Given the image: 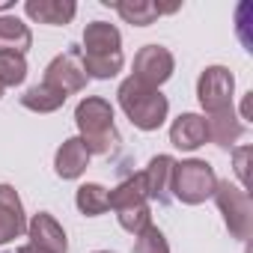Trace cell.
I'll return each mask as SVG.
<instances>
[{
    "label": "cell",
    "mask_w": 253,
    "mask_h": 253,
    "mask_svg": "<svg viewBox=\"0 0 253 253\" xmlns=\"http://www.w3.org/2000/svg\"><path fill=\"white\" fill-rule=\"evenodd\" d=\"M81 63L89 81H110L122 72L125 54H122V33L110 21H92L84 27V48Z\"/></svg>",
    "instance_id": "obj_1"
},
{
    "label": "cell",
    "mask_w": 253,
    "mask_h": 253,
    "mask_svg": "<svg viewBox=\"0 0 253 253\" xmlns=\"http://www.w3.org/2000/svg\"><path fill=\"white\" fill-rule=\"evenodd\" d=\"M78 137L89 155H107L119 143V131L113 122V104L101 95H86L75 107Z\"/></svg>",
    "instance_id": "obj_2"
},
{
    "label": "cell",
    "mask_w": 253,
    "mask_h": 253,
    "mask_svg": "<svg viewBox=\"0 0 253 253\" xmlns=\"http://www.w3.org/2000/svg\"><path fill=\"white\" fill-rule=\"evenodd\" d=\"M116 101L122 107V113L131 119L134 128L140 131H158L167 122L170 113V101L161 89H152L146 84H140L137 78H125L116 89Z\"/></svg>",
    "instance_id": "obj_3"
},
{
    "label": "cell",
    "mask_w": 253,
    "mask_h": 253,
    "mask_svg": "<svg viewBox=\"0 0 253 253\" xmlns=\"http://www.w3.org/2000/svg\"><path fill=\"white\" fill-rule=\"evenodd\" d=\"M107 206L116 211V220L125 232L140 235L146 226H152V209H149L140 173L122 179L113 191H107Z\"/></svg>",
    "instance_id": "obj_4"
},
{
    "label": "cell",
    "mask_w": 253,
    "mask_h": 253,
    "mask_svg": "<svg viewBox=\"0 0 253 253\" xmlns=\"http://www.w3.org/2000/svg\"><path fill=\"white\" fill-rule=\"evenodd\" d=\"M214 188H217V173L209 161H203V158L176 161L173 185H170L173 200H179L185 206H200L209 197H214Z\"/></svg>",
    "instance_id": "obj_5"
},
{
    "label": "cell",
    "mask_w": 253,
    "mask_h": 253,
    "mask_svg": "<svg viewBox=\"0 0 253 253\" xmlns=\"http://www.w3.org/2000/svg\"><path fill=\"white\" fill-rule=\"evenodd\" d=\"M214 203H217V211L223 214V223H226L229 235L235 241H247L250 232H253V203H250V194L244 188L232 185L229 179H217Z\"/></svg>",
    "instance_id": "obj_6"
},
{
    "label": "cell",
    "mask_w": 253,
    "mask_h": 253,
    "mask_svg": "<svg viewBox=\"0 0 253 253\" xmlns=\"http://www.w3.org/2000/svg\"><path fill=\"white\" fill-rule=\"evenodd\" d=\"M232 92H235V78L226 66H206L197 78V101L206 110V116L223 113L232 107Z\"/></svg>",
    "instance_id": "obj_7"
},
{
    "label": "cell",
    "mask_w": 253,
    "mask_h": 253,
    "mask_svg": "<svg viewBox=\"0 0 253 253\" xmlns=\"http://www.w3.org/2000/svg\"><path fill=\"white\" fill-rule=\"evenodd\" d=\"M86 72H84V63H81V48H69V51H63V54H57L48 66H45V81L42 84H48V86H54V89H60L66 98L69 95H75V92H81V89H86Z\"/></svg>",
    "instance_id": "obj_8"
},
{
    "label": "cell",
    "mask_w": 253,
    "mask_h": 253,
    "mask_svg": "<svg viewBox=\"0 0 253 253\" xmlns=\"http://www.w3.org/2000/svg\"><path fill=\"white\" fill-rule=\"evenodd\" d=\"M173 69H176V60H173L170 48H164V45H143L134 54L131 78H137L140 84H146L152 89H161L173 78Z\"/></svg>",
    "instance_id": "obj_9"
},
{
    "label": "cell",
    "mask_w": 253,
    "mask_h": 253,
    "mask_svg": "<svg viewBox=\"0 0 253 253\" xmlns=\"http://www.w3.org/2000/svg\"><path fill=\"white\" fill-rule=\"evenodd\" d=\"M173 167H176V158L173 155H155L146 164V170L140 173V182H143V191H146V200L149 203H158V206L173 203V194H170Z\"/></svg>",
    "instance_id": "obj_10"
},
{
    "label": "cell",
    "mask_w": 253,
    "mask_h": 253,
    "mask_svg": "<svg viewBox=\"0 0 253 253\" xmlns=\"http://www.w3.org/2000/svg\"><path fill=\"white\" fill-rule=\"evenodd\" d=\"M27 238L33 247H39L45 253H69L66 229L57 223V217L51 211H36L27 220Z\"/></svg>",
    "instance_id": "obj_11"
},
{
    "label": "cell",
    "mask_w": 253,
    "mask_h": 253,
    "mask_svg": "<svg viewBox=\"0 0 253 253\" xmlns=\"http://www.w3.org/2000/svg\"><path fill=\"white\" fill-rule=\"evenodd\" d=\"M27 232V217L21 197L12 185L0 182V244H9Z\"/></svg>",
    "instance_id": "obj_12"
},
{
    "label": "cell",
    "mask_w": 253,
    "mask_h": 253,
    "mask_svg": "<svg viewBox=\"0 0 253 253\" xmlns=\"http://www.w3.org/2000/svg\"><path fill=\"white\" fill-rule=\"evenodd\" d=\"M170 143L182 152H197L209 143V125L200 113H179L170 125Z\"/></svg>",
    "instance_id": "obj_13"
},
{
    "label": "cell",
    "mask_w": 253,
    "mask_h": 253,
    "mask_svg": "<svg viewBox=\"0 0 253 253\" xmlns=\"http://www.w3.org/2000/svg\"><path fill=\"white\" fill-rule=\"evenodd\" d=\"M104 6H113L119 12V18L131 27H149L155 24L158 15H170L176 12L179 6H161V3H152V0H101Z\"/></svg>",
    "instance_id": "obj_14"
},
{
    "label": "cell",
    "mask_w": 253,
    "mask_h": 253,
    "mask_svg": "<svg viewBox=\"0 0 253 253\" xmlns=\"http://www.w3.org/2000/svg\"><path fill=\"white\" fill-rule=\"evenodd\" d=\"M89 158L92 155L86 152V146L81 143V137H69V140H63V146L54 155V173L60 179H66V182L81 179L86 173V167H89Z\"/></svg>",
    "instance_id": "obj_15"
},
{
    "label": "cell",
    "mask_w": 253,
    "mask_h": 253,
    "mask_svg": "<svg viewBox=\"0 0 253 253\" xmlns=\"http://www.w3.org/2000/svg\"><path fill=\"white\" fill-rule=\"evenodd\" d=\"M24 12L36 24L60 27V24H72V18L78 15V3L75 0H27Z\"/></svg>",
    "instance_id": "obj_16"
},
{
    "label": "cell",
    "mask_w": 253,
    "mask_h": 253,
    "mask_svg": "<svg viewBox=\"0 0 253 253\" xmlns=\"http://www.w3.org/2000/svg\"><path fill=\"white\" fill-rule=\"evenodd\" d=\"M206 125H209V140L217 143L220 149H232V143L244 134V122L238 119L235 107L214 113V116H206Z\"/></svg>",
    "instance_id": "obj_17"
},
{
    "label": "cell",
    "mask_w": 253,
    "mask_h": 253,
    "mask_svg": "<svg viewBox=\"0 0 253 253\" xmlns=\"http://www.w3.org/2000/svg\"><path fill=\"white\" fill-rule=\"evenodd\" d=\"M30 45H33V33L18 15H0V51L27 54Z\"/></svg>",
    "instance_id": "obj_18"
},
{
    "label": "cell",
    "mask_w": 253,
    "mask_h": 253,
    "mask_svg": "<svg viewBox=\"0 0 253 253\" xmlns=\"http://www.w3.org/2000/svg\"><path fill=\"white\" fill-rule=\"evenodd\" d=\"M21 104L27 110H33V113H54V110H60L66 104V95L60 89L48 86V84H36L21 95Z\"/></svg>",
    "instance_id": "obj_19"
},
{
    "label": "cell",
    "mask_w": 253,
    "mask_h": 253,
    "mask_svg": "<svg viewBox=\"0 0 253 253\" xmlns=\"http://www.w3.org/2000/svg\"><path fill=\"white\" fill-rule=\"evenodd\" d=\"M75 206H78V211L86 214V217L104 214V211L110 209V206H107V188L98 185V182H84V185L78 188V194H75Z\"/></svg>",
    "instance_id": "obj_20"
},
{
    "label": "cell",
    "mask_w": 253,
    "mask_h": 253,
    "mask_svg": "<svg viewBox=\"0 0 253 253\" xmlns=\"http://www.w3.org/2000/svg\"><path fill=\"white\" fill-rule=\"evenodd\" d=\"M27 81V57L15 51H0V86H21Z\"/></svg>",
    "instance_id": "obj_21"
},
{
    "label": "cell",
    "mask_w": 253,
    "mask_h": 253,
    "mask_svg": "<svg viewBox=\"0 0 253 253\" xmlns=\"http://www.w3.org/2000/svg\"><path fill=\"white\" fill-rule=\"evenodd\" d=\"M134 253H170V244L158 226H146L140 235H134Z\"/></svg>",
    "instance_id": "obj_22"
},
{
    "label": "cell",
    "mask_w": 253,
    "mask_h": 253,
    "mask_svg": "<svg viewBox=\"0 0 253 253\" xmlns=\"http://www.w3.org/2000/svg\"><path fill=\"white\" fill-rule=\"evenodd\" d=\"M250 155H253V146L232 149V170L238 176V188H244V191H247V161H250Z\"/></svg>",
    "instance_id": "obj_23"
},
{
    "label": "cell",
    "mask_w": 253,
    "mask_h": 253,
    "mask_svg": "<svg viewBox=\"0 0 253 253\" xmlns=\"http://www.w3.org/2000/svg\"><path fill=\"white\" fill-rule=\"evenodd\" d=\"M235 15H238V33H241V42L247 45V51H250V39H247V33H244V27H247V15H253V6L250 3H238V9H235Z\"/></svg>",
    "instance_id": "obj_24"
},
{
    "label": "cell",
    "mask_w": 253,
    "mask_h": 253,
    "mask_svg": "<svg viewBox=\"0 0 253 253\" xmlns=\"http://www.w3.org/2000/svg\"><path fill=\"white\" fill-rule=\"evenodd\" d=\"M15 253H45V250H39V247H33V244H21Z\"/></svg>",
    "instance_id": "obj_25"
},
{
    "label": "cell",
    "mask_w": 253,
    "mask_h": 253,
    "mask_svg": "<svg viewBox=\"0 0 253 253\" xmlns=\"http://www.w3.org/2000/svg\"><path fill=\"white\" fill-rule=\"evenodd\" d=\"M15 6V0H0V12H6V9H12Z\"/></svg>",
    "instance_id": "obj_26"
},
{
    "label": "cell",
    "mask_w": 253,
    "mask_h": 253,
    "mask_svg": "<svg viewBox=\"0 0 253 253\" xmlns=\"http://www.w3.org/2000/svg\"><path fill=\"white\" fill-rule=\"evenodd\" d=\"M92 253H110V250H92Z\"/></svg>",
    "instance_id": "obj_27"
},
{
    "label": "cell",
    "mask_w": 253,
    "mask_h": 253,
    "mask_svg": "<svg viewBox=\"0 0 253 253\" xmlns=\"http://www.w3.org/2000/svg\"><path fill=\"white\" fill-rule=\"evenodd\" d=\"M0 95H3V86H0Z\"/></svg>",
    "instance_id": "obj_28"
}]
</instances>
